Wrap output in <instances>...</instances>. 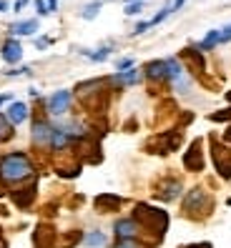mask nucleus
<instances>
[{"mask_svg": "<svg viewBox=\"0 0 231 248\" xmlns=\"http://www.w3.org/2000/svg\"><path fill=\"white\" fill-rule=\"evenodd\" d=\"M33 196H35V186H31V188H23V191L13 193V201H16V203H18L20 208H25V206H31Z\"/></svg>", "mask_w": 231, "mask_h": 248, "instance_id": "2eb2a0df", "label": "nucleus"}, {"mask_svg": "<svg viewBox=\"0 0 231 248\" xmlns=\"http://www.w3.org/2000/svg\"><path fill=\"white\" fill-rule=\"evenodd\" d=\"M98 8H100L98 3H93V5H88V8H85V10H83V18H85V20H91V18H96V16H98Z\"/></svg>", "mask_w": 231, "mask_h": 248, "instance_id": "aec40b11", "label": "nucleus"}, {"mask_svg": "<svg viewBox=\"0 0 231 248\" xmlns=\"http://www.w3.org/2000/svg\"><path fill=\"white\" fill-rule=\"evenodd\" d=\"M116 83H126V85H131L138 80V70L136 68H128V70H118V76L113 78Z\"/></svg>", "mask_w": 231, "mask_h": 248, "instance_id": "f3484780", "label": "nucleus"}, {"mask_svg": "<svg viewBox=\"0 0 231 248\" xmlns=\"http://www.w3.org/2000/svg\"><path fill=\"white\" fill-rule=\"evenodd\" d=\"M55 8H58V3H55V0H48V10H50V13H53V10H55Z\"/></svg>", "mask_w": 231, "mask_h": 248, "instance_id": "c756f323", "label": "nucleus"}, {"mask_svg": "<svg viewBox=\"0 0 231 248\" xmlns=\"http://www.w3.org/2000/svg\"><path fill=\"white\" fill-rule=\"evenodd\" d=\"M128 68H133L131 58H123V61H118V70H128Z\"/></svg>", "mask_w": 231, "mask_h": 248, "instance_id": "b1692460", "label": "nucleus"}, {"mask_svg": "<svg viewBox=\"0 0 231 248\" xmlns=\"http://www.w3.org/2000/svg\"><path fill=\"white\" fill-rule=\"evenodd\" d=\"M116 248H138V243L136 241H118V243H116Z\"/></svg>", "mask_w": 231, "mask_h": 248, "instance_id": "393cba45", "label": "nucleus"}, {"mask_svg": "<svg viewBox=\"0 0 231 248\" xmlns=\"http://www.w3.org/2000/svg\"><path fill=\"white\" fill-rule=\"evenodd\" d=\"M183 3H186V0H173V5H171V10H179V8H181Z\"/></svg>", "mask_w": 231, "mask_h": 248, "instance_id": "c85d7f7f", "label": "nucleus"}, {"mask_svg": "<svg viewBox=\"0 0 231 248\" xmlns=\"http://www.w3.org/2000/svg\"><path fill=\"white\" fill-rule=\"evenodd\" d=\"M183 166L189 170H201L204 168V155H201V140H194L191 151L183 155Z\"/></svg>", "mask_w": 231, "mask_h": 248, "instance_id": "423d86ee", "label": "nucleus"}, {"mask_svg": "<svg viewBox=\"0 0 231 248\" xmlns=\"http://www.w3.org/2000/svg\"><path fill=\"white\" fill-rule=\"evenodd\" d=\"M108 53H111V48H100L98 53H88V58H91V61H106Z\"/></svg>", "mask_w": 231, "mask_h": 248, "instance_id": "412c9836", "label": "nucleus"}, {"mask_svg": "<svg viewBox=\"0 0 231 248\" xmlns=\"http://www.w3.org/2000/svg\"><path fill=\"white\" fill-rule=\"evenodd\" d=\"M8 100H10V95H0V106H5Z\"/></svg>", "mask_w": 231, "mask_h": 248, "instance_id": "2f4dec72", "label": "nucleus"}, {"mask_svg": "<svg viewBox=\"0 0 231 248\" xmlns=\"http://www.w3.org/2000/svg\"><path fill=\"white\" fill-rule=\"evenodd\" d=\"M229 203H231V201H229Z\"/></svg>", "mask_w": 231, "mask_h": 248, "instance_id": "72a5a7b5", "label": "nucleus"}, {"mask_svg": "<svg viewBox=\"0 0 231 248\" xmlns=\"http://www.w3.org/2000/svg\"><path fill=\"white\" fill-rule=\"evenodd\" d=\"M3 10H8V3H5V0H0V13H3Z\"/></svg>", "mask_w": 231, "mask_h": 248, "instance_id": "473e14b6", "label": "nucleus"}, {"mask_svg": "<svg viewBox=\"0 0 231 248\" xmlns=\"http://www.w3.org/2000/svg\"><path fill=\"white\" fill-rule=\"evenodd\" d=\"M231 40V25L224 28V33H221V43H229Z\"/></svg>", "mask_w": 231, "mask_h": 248, "instance_id": "a878e982", "label": "nucleus"}, {"mask_svg": "<svg viewBox=\"0 0 231 248\" xmlns=\"http://www.w3.org/2000/svg\"><path fill=\"white\" fill-rule=\"evenodd\" d=\"M179 196H181V183L179 181H166L161 186V191H158V198H161V201H173Z\"/></svg>", "mask_w": 231, "mask_h": 248, "instance_id": "9b49d317", "label": "nucleus"}, {"mask_svg": "<svg viewBox=\"0 0 231 248\" xmlns=\"http://www.w3.org/2000/svg\"><path fill=\"white\" fill-rule=\"evenodd\" d=\"M48 46H50L48 38H40V40H38V48H48Z\"/></svg>", "mask_w": 231, "mask_h": 248, "instance_id": "cd10ccee", "label": "nucleus"}, {"mask_svg": "<svg viewBox=\"0 0 231 248\" xmlns=\"http://www.w3.org/2000/svg\"><path fill=\"white\" fill-rule=\"evenodd\" d=\"M0 58H3L5 63H18L20 58H23V46L16 40V38H10L3 43V48H0Z\"/></svg>", "mask_w": 231, "mask_h": 248, "instance_id": "39448f33", "label": "nucleus"}, {"mask_svg": "<svg viewBox=\"0 0 231 248\" xmlns=\"http://www.w3.org/2000/svg\"><path fill=\"white\" fill-rule=\"evenodd\" d=\"M143 31H148V23H138L136 31H133V35H138V33H143Z\"/></svg>", "mask_w": 231, "mask_h": 248, "instance_id": "bb28decb", "label": "nucleus"}, {"mask_svg": "<svg viewBox=\"0 0 231 248\" xmlns=\"http://www.w3.org/2000/svg\"><path fill=\"white\" fill-rule=\"evenodd\" d=\"M168 70H166V61H151L146 65V78L151 80H158V78H166Z\"/></svg>", "mask_w": 231, "mask_h": 248, "instance_id": "f8f14e48", "label": "nucleus"}, {"mask_svg": "<svg viewBox=\"0 0 231 248\" xmlns=\"http://www.w3.org/2000/svg\"><path fill=\"white\" fill-rule=\"evenodd\" d=\"M211 211V198L204 188H191L189 196L183 201V213L186 216H194V218H201Z\"/></svg>", "mask_w": 231, "mask_h": 248, "instance_id": "f03ea898", "label": "nucleus"}, {"mask_svg": "<svg viewBox=\"0 0 231 248\" xmlns=\"http://www.w3.org/2000/svg\"><path fill=\"white\" fill-rule=\"evenodd\" d=\"M68 143H70V136L66 133V130H63V128H53V136H50V148H53V151H63Z\"/></svg>", "mask_w": 231, "mask_h": 248, "instance_id": "ddd939ff", "label": "nucleus"}, {"mask_svg": "<svg viewBox=\"0 0 231 248\" xmlns=\"http://www.w3.org/2000/svg\"><path fill=\"white\" fill-rule=\"evenodd\" d=\"M219 43H221V33L219 31H211L204 40L198 43V50H211L214 46H219Z\"/></svg>", "mask_w": 231, "mask_h": 248, "instance_id": "dca6fc26", "label": "nucleus"}, {"mask_svg": "<svg viewBox=\"0 0 231 248\" xmlns=\"http://www.w3.org/2000/svg\"><path fill=\"white\" fill-rule=\"evenodd\" d=\"M141 10H143V5H141V3H131V5L126 8V16H138Z\"/></svg>", "mask_w": 231, "mask_h": 248, "instance_id": "4be33fe9", "label": "nucleus"}, {"mask_svg": "<svg viewBox=\"0 0 231 248\" xmlns=\"http://www.w3.org/2000/svg\"><path fill=\"white\" fill-rule=\"evenodd\" d=\"M221 151L224 148H214V163L224 178H231V158H226V153H221Z\"/></svg>", "mask_w": 231, "mask_h": 248, "instance_id": "9d476101", "label": "nucleus"}, {"mask_svg": "<svg viewBox=\"0 0 231 248\" xmlns=\"http://www.w3.org/2000/svg\"><path fill=\"white\" fill-rule=\"evenodd\" d=\"M35 8H38V13H40V16H48V5H46V0H35Z\"/></svg>", "mask_w": 231, "mask_h": 248, "instance_id": "5701e85b", "label": "nucleus"}, {"mask_svg": "<svg viewBox=\"0 0 231 248\" xmlns=\"http://www.w3.org/2000/svg\"><path fill=\"white\" fill-rule=\"evenodd\" d=\"M106 241H108V238H106V233H100V231H91L88 236L83 238L85 246H106Z\"/></svg>", "mask_w": 231, "mask_h": 248, "instance_id": "a211bd4d", "label": "nucleus"}, {"mask_svg": "<svg viewBox=\"0 0 231 248\" xmlns=\"http://www.w3.org/2000/svg\"><path fill=\"white\" fill-rule=\"evenodd\" d=\"M28 176H33V163L25 153H5L0 155V178L8 183L25 181Z\"/></svg>", "mask_w": 231, "mask_h": 248, "instance_id": "f257e3e1", "label": "nucleus"}, {"mask_svg": "<svg viewBox=\"0 0 231 248\" xmlns=\"http://www.w3.org/2000/svg\"><path fill=\"white\" fill-rule=\"evenodd\" d=\"M50 136H53V125H48L46 121L33 123V143L35 145H50Z\"/></svg>", "mask_w": 231, "mask_h": 248, "instance_id": "0eeeda50", "label": "nucleus"}, {"mask_svg": "<svg viewBox=\"0 0 231 248\" xmlns=\"http://www.w3.org/2000/svg\"><path fill=\"white\" fill-rule=\"evenodd\" d=\"M113 231H116V236H118L121 241H136L141 228L136 223V218H121V221L113 226Z\"/></svg>", "mask_w": 231, "mask_h": 248, "instance_id": "7ed1b4c3", "label": "nucleus"}, {"mask_svg": "<svg viewBox=\"0 0 231 248\" xmlns=\"http://www.w3.org/2000/svg\"><path fill=\"white\" fill-rule=\"evenodd\" d=\"M28 118V106L25 103H10V108H8V121L13 123V125H20L23 121Z\"/></svg>", "mask_w": 231, "mask_h": 248, "instance_id": "1a4fd4ad", "label": "nucleus"}, {"mask_svg": "<svg viewBox=\"0 0 231 248\" xmlns=\"http://www.w3.org/2000/svg\"><path fill=\"white\" fill-rule=\"evenodd\" d=\"M121 198L118 196H111V193H103V196H98L96 198V208L100 213H113V211H118L121 208Z\"/></svg>", "mask_w": 231, "mask_h": 248, "instance_id": "6e6552de", "label": "nucleus"}, {"mask_svg": "<svg viewBox=\"0 0 231 248\" xmlns=\"http://www.w3.org/2000/svg\"><path fill=\"white\" fill-rule=\"evenodd\" d=\"M28 3V0H18V3H16V10H23V5Z\"/></svg>", "mask_w": 231, "mask_h": 248, "instance_id": "7c9ffc66", "label": "nucleus"}, {"mask_svg": "<svg viewBox=\"0 0 231 248\" xmlns=\"http://www.w3.org/2000/svg\"><path fill=\"white\" fill-rule=\"evenodd\" d=\"M13 136V130H10V125H8V121L0 115V140H5V138H10Z\"/></svg>", "mask_w": 231, "mask_h": 248, "instance_id": "6ab92c4d", "label": "nucleus"}, {"mask_svg": "<svg viewBox=\"0 0 231 248\" xmlns=\"http://www.w3.org/2000/svg\"><path fill=\"white\" fill-rule=\"evenodd\" d=\"M38 31V23L35 20H20V23H16L10 28V33L13 35H33Z\"/></svg>", "mask_w": 231, "mask_h": 248, "instance_id": "4468645a", "label": "nucleus"}, {"mask_svg": "<svg viewBox=\"0 0 231 248\" xmlns=\"http://www.w3.org/2000/svg\"><path fill=\"white\" fill-rule=\"evenodd\" d=\"M68 108H70V91H55L48 98V110L53 115H63L68 113Z\"/></svg>", "mask_w": 231, "mask_h": 248, "instance_id": "20e7f679", "label": "nucleus"}]
</instances>
